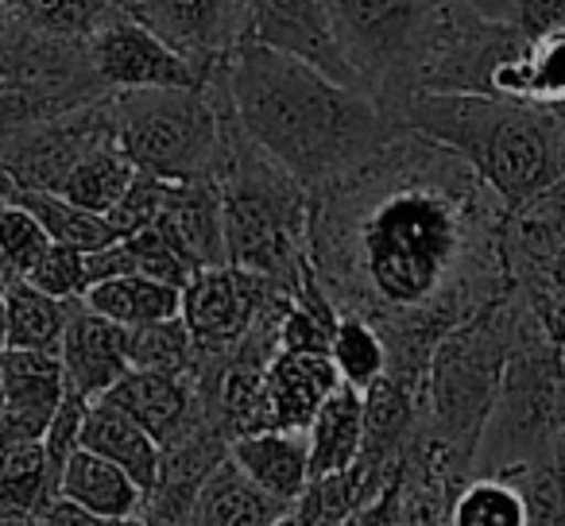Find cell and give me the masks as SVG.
<instances>
[{"label":"cell","instance_id":"1","mask_svg":"<svg viewBox=\"0 0 565 526\" xmlns=\"http://www.w3.org/2000/svg\"><path fill=\"white\" fill-rule=\"evenodd\" d=\"M307 197L318 287L384 337L387 376L423 391L434 345L511 291L503 202L411 128Z\"/></svg>","mask_w":565,"mask_h":526},{"label":"cell","instance_id":"2","mask_svg":"<svg viewBox=\"0 0 565 526\" xmlns=\"http://www.w3.org/2000/svg\"><path fill=\"white\" fill-rule=\"evenodd\" d=\"M225 89L244 132L302 190L353 171L403 132L369 94L252 40L228 55Z\"/></svg>","mask_w":565,"mask_h":526},{"label":"cell","instance_id":"3","mask_svg":"<svg viewBox=\"0 0 565 526\" xmlns=\"http://www.w3.org/2000/svg\"><path fill=\"white\" fill-rule=\"evenodd\" d=\"M399 125L465 159L508 213L565 182V117L550 109L480 94H415Z\"/></svg>","mask_w":565,"mask_h":526},{"label":"cell","instance_id":"4","mask_svg":"<svg viewBox=\"0 0 565 526\" xmlns=\"http://www.w3.org/2000/svg\"><path fill=\"white\" fill-rule=\"evenodd\" d=\"M217 190L225 205L228 264L271 279L287 294L299 291L310 279V197L244 132L236 117L228 120V148Z\"/></svg>","mask_w":565,"mask_h":526},{"label":"cell","instance_id":"5","mask_svg":"<svg viewBox=\"0 0 565 526\" xmlns=\"http://www.w3.org/2000/svg\"><path fill=\"white\" fill-rule=\"evenodd\" d=\"M519 299L508 291L500 302L454 325L434 345L423 372L418 399V433L441 446L461 469L472 472L484 422L500 395L503 364L515 341Z\"/></svg>","mask_w":565,"mask_h":526},{"label":"cell","instance_id":"6","mask_svg":"<svg viewBox=\"0 0 565 526\" xmlns=\"http://www.w3.org/2000/svg\"><path fill=\"white\" fill-rule=\"evenodd\" d=\"M117 140L136 171L163 182H217L228 148L225 66L190 89H125L113 94Z\"/></svg>","mask_w":565,"mask_h":526},{"label":"cell","instance_id":"7","mask_svg":"<svg viewBox=\"0 0 565 526\" xmlns=\"http://www.w3.org/2000/svg\"><path fill=\"white\" fill-rule=\"evenodd\" d=\"M519 299V294H515ZM565 433V364L539 318L519 299L515 341L503 364L500 395L484 422L472 472H508L554 457Z\"/></svg>","mask_w":565,"mask_h":526},{"label":"cell","instance_id":"8","mask_svg":"<svg viewBox=\"0 0 565 526\" xmlns=\"http://www.w3.org/2000/svg\"><path fill=\"white\" fill-rule=\"evenodd\" d=\"M441 4L446 0H326L349 78L392 117L415 97L418 58Z\"/></svg>","mask_w":565,"mask_h":526},{"label":"cell","instance_id":"9","mask_svg":"<svg viewBox=\"0 0 565 526\" xmlns=\"http://www.w3.org/2000/svg\"><path fill=\"white\" fill-rule=\"evenodd\" d=\"M523 32L477 12L469 0H446L430 20L418 58L415 94H480L492 97V78Z\"/></svg>","mask_w":565,"mask_h":526},{"label":"cell","instance_id":"10","mask_svg":"<svg viewBox=\"0 0 565 526\" xmlns=\"http://www.w3.org/2000/svg\"><path fill=\"white\" fill-rule=\"evenodd\" d=\"M117 140V117H113V94L94 105H82L63 117H51L0 143V171L9 174L20 190H51L66 182V174L102 143Z\"/></svg>","mask_w":565,"mask_h":526},{"label":"cell","instance_id":"11","mask_svg":"<svg viewBox=\"0 0 565 526\" xmlns=\"http://www.w3.org/2000/svg\"><path fill=\"white\" fill-rule=\"evenodd\" d=\"M179 294V318L186 322L194 348L221 356L233 353L244 333L256 325V318L287 291L264 276L217 264V268H198Z\"/></svg>","mask_w":565,"mask_h":526},{"label":"cell","instance_id":"12","mask_svg":"<svg viewBox=\"0 0 565 526\" xmlns=\"http://www.w3.org/2000/svg\"><path fill=\"white\" fill-rule=\"evenodd\" d=\"M132 20L174 47L202 78L248 40V0H120Z\"/></svg>","mask_w":565,"mask_h":526},{"label":"cell","instance_id":"13","mask_svg":"<svg viewBox=\"0 0 565 526\" xmlns=\"http://www.w3.org/2000/svg\"><path fill=\"white\" fill-rule=\"evenodd\" d=\"M89 66L97 82L109 94L125 89H190L205 86V78L179 55L167 47L151 28L132 20L128 12H117L109 24H102L86 43Z\"/></svg>","mask_w":565,"mask_h":526},{"label":"cell","instance_id":"14","mask_svg":"<svg viewBox=\"0 0 565 526\" xmlns=\"http://www.w3.org/2000/svg\"><path fill=\"white\" fill-rule=\"evenodd\" d=\"M97 402H105V407L132 418L159 449L179 438V433H186L205 410L221 415L217 407H210V402L194 391V379L190 376H167V372H143V368H128Z\"/></svg>","mask_w":565,"mask_h":526},{"label":"cell","instance_id":"15","mask_svg":"<svg viewBox=\"0 0 565 526\" xmlns=\"http://www.w3.org/2000/svg\"><path fill=\"white\" fill-rule=\"evenodd\" d=\"M341 384L330 353H279L264 368L256 402V430H299L307 433L310 418L326 402V395ZM252 430V433H256Z\"/></svg>","mask_w":565,"mask_h":526},{"label":"cell","instance_id":"16","mask_svg":"<svg viewBox=\"0 0 565 526\" xmlns=\"http://www.w3.org/2000/svg\"><path fill=\"white\" fill-rule=\"evenodd\" d=\"M248 40L302 58L330 78L353 86L345 58L333 43L326 0H248Z\"/></svg>","mask_w":565,"mask_h":526},{"label":"cell","instance_id":"17","mask_svg":"<svg viewBox=\"0 0 565 526\" xmlns=\"http://www.w3.org/2000/svg\"><path fill=\"white\" fill-rule=\"evenodd\" d=\"M58 361H63L66 387L78 391L86 402H97L132 368L128 364V330L89 310L82 299H74L71 314H66Z\"/></svg>","mask_w":565,"mask_h":526},{"label":"cell","instance_id":"18","mask_svg":"<svg viewBox=\"0 0 565 526\" xmlns=\"http://www.w3.org/2000/svg\"><path fill=\"white\" fill-rule=\"evenodd\" d=\"M492 97L565 117V32L523 35L508 63L495 71Z\"/></svg>","mask_w":565,"mask_h":526},{"label":"cell","instance_id":"19","mask_svg":"<svg viewBox=\"0 0 565 526\" xmlns=\"http://www.w3.org/2000/svg\"><path fill=\"white\" fill-rule=\"evenodd\" d=\"M194 268H217L228 264L225 248V205H221L217 182H167L163 213H159Z\"/></svg>","mask_w":565,"mask_h":526},{"label":"cell","instance_id":"20","mask_svg":"<svg viewBox=\"0 0 565 526\" xmlns=\"http://www.w3.org/2000/svg\"><path fill=\"white\" fill-rule=\"evenodd\" d=\"M228 461L252 476L267 495L295 503L310 484L307 433L299 430H256L228 441Z\"/></svg>","mask_w":565,"mask_h":526},{"label":"cell","instance_id":"21","mask_svg":"<svg viewBox=\"0 0 565 526\" xmlns=\"http://www.w3.org/2000/svg\"><path fill=\"white\" fill-rule=\"evenodd\" d=\"M364 449V399L356 387L338 384L318 415L307 426V453H310V480L345 472L361 461Z\"/></svg>","mask_w":565,"mask_h":526},{"label":"cell","instance_id":"22","mask_svg":"<svg viewBox=\"0 0 565 526\" xmlns=\"http://www.w3.org/2000/svg\"><path fill=\"white\" fill-rule=\"evenodd\" d=\"M291 503L275 500L233 461H221L198 487L190 526H271Z\"/></svg>","mask_w":565,"mask_h":526},{"label":"cell","instance_id":"23","mask_svg":"<svg viewBox=\"0 0 565 526\" xmlns=\"http://www.w3.org/2000/svg\"><path fill=\"white\" fill-rule=\"evenodd\" d=\"M58 495L78 503L82 511L105 518V523H120V518H136L143 507V487L128 476L125 469L109 464L105 457L78 449L66 461L63 480H58Z\"/></svg>","mask_w":565,"mask_h":526},{"label":"cell","instance_id":"24","mask_svg":"<svg viewBox=\"0 0 565 526\" xmlns=\"http://www.w3.org/2000/svg\"><path fill=\"white\" fill-rule=\"evenodd\" d=\"M446 526H534L523 469L472 472L449 500Z\"/></svg>","mask_w":565,"mask_h":526},{"label":"cell","instance_id":"25","mask_svg":"<svg viewBox=\"0 0 565 526\" xmlns=\"http://www.w3.org/2000/svg\"><path fill=\"white\" fill-rule=\"evenodd\" d=\"M82 449L105 457L109 464L125 469L136 484L148 492L156 484L159 472V446L120 410L105 407V402H89L86 422H82Z\"/></svg>","mask_w":565,"mask_h":526},{"label":"cell","instance_id":"26","mask_svg":"<svg viewBox=\"0 0 565 526\" xmlns=\"http://www.w3.org/2000/svg\"><path fill=\"white\" fill-rule=\"evenodd\" d=\"M179 299L182 294L167 283H156V279L143 276H120V279H105V283H94L82 302L89 310H97L109 322L125 325V330H140V325L151 322H167V318L179 314Z\"/></svg>","mask_w":565,"mask_h":526},{"label":"cell","instance_id":"27","mask_svg":"<svg viewBox=\"0 0 565 526\" xmlns=\"http://www.w3.org/2000/svg\"><path fill=\"white\" fill-rule=\"evenodd\" d=\"M4 9L28 32L86 47L89 35L109 24L117 12H125V4L120 0H4Z\"/></svg>","mask_w":565,"mask_h":526},{"label":"cell","instance_id":"28","mask_svg":"<svg viewBox=\"0 0 565 526\" xmlns=\"http://www.w3.org/2000/svg\"><path fill=\"white\" fill-rule=\"evenodd\" d=\"M12 205L32 213L43 225V233L51 236V244H66V248H78V251H97V248H105V244L120 240L117 228L109 225V217L82 210V205L66 202L63 194H51V190L12 186Z\"/></svg>","mask_w":565,"mask_h":526},{"label":"cell","instance_id":"29","mask_svg":"<svg viewBox=\"0 0 565 526\" xmlns=\"http://www.w3.org/2000/svg\"><path fill=\"white\" fill-rule=\"evenodd\" d=\"M4 310H9V348L58 353L71 302L51 299V294H43L28 279H12L4 287Z\"/></svg>","mask_w":565,"mask_h":526},{"label":"cell","instance_id":"30","mask_svg":"<svg viewBox=\"0 0 565 526\" xmlns=\"http://www.w3.org/2000/svg\"><path fill=\"white\" fill-rule=\"evenodd\" d=\"M0 384H4V402L43 410V415H55V407L66 395L63 361H58V353H40V348H4L0 353Z\"/></svg>","mask_w":565,"mask_h":526},{"label":"cell","instance_id":"31","mask_svg":"<svg viewBox=\"0 0 565 526\" xmlns=\"http://www.w3.org/2000/svg\"><path fill=\"white\" fill-rule=\"evenodd\" d=\"M132 179H136L132 159L125 155L120 140H113V143H102L97 151H89V155L66 174L58 194H63L66 202L82 205V210L102 213L105 217V213L125 197V190L132 186Z\"/></svg>","mask_w":565,"mask_h":526},{"label":"cell","instance_id":"32","mask_svg":"<svg viewBox=\"0 0 565 526\" xmlns=\"http://www.w3.org/2000/svg\"><path fill=\"white\" fill-rule=\"evenodd\" d=\"M51 500H58L55 480L47 476L43 441L0 449V511H28L40 515Z\"/></svg>","mask_w":565,"mask_h":526},{"label":"cell","instance_id":"33","mask_svg":"<svg viewBox=\"0 0 565 526\" xmlns=\"http://www.w3.org/2000/svg\"><path fill=\"white\" fill-rule=\"evenodd\" d=\"M511 291L539 318L546 337L557 348H565V244L554 256L531 264V268L511 271Z\"/></svg>","mask_w":565,"mask_h":526},{"label":"cell","instance_id":"34","mask_svg":"<svg viewBox=\"0 0 565 526\" xmlns=\"http://www.w3.org/2000/svg\"><path fill=\"white\" fill-rule=\"evenodd\" d=\"M330 361H333V368H338L341 384L364 391V387L376 384L387 372L384 337H380L369 322H361V318L341 314L338 330H333V341H330Z\"/></svg>","mask_w":565,"mask_h":526},{"label":"cell","instance_id":"35","mask_svg":"<svg viewBox=\"0 0 565 526\" xmlns=\"http://www.w3.org/2000/svg\"><path fill=\"white\" fill-rule=\"evenodd\" d=\"M194 337L179 314L167 322H151L128 330V364L143 372H167V376H190L194 368Z\"/></svg>","mask_w":565,"mask_h":526},{"label":"cell","instance_id":"36","mask_svg":"<svg viewBox=\"0 0 565 526\" xmlns=\"http://www.w3.org/2000/svg\"><path fill=\"white\" fill-rule=\"evenodd\" d=\"M51 236L43 233V225L20 205H9L0 213V268L12 279H28L32 268L47 256Z\"/></svg>","mask_w":565,"mask_h":526},{"label":"cell","instance_id":"37","mask_svg":"<svg viewBox=\"0 0 565 526\" xmlns=\"http://www.w3.org/2000/svg\"><path fill=\"white\" fill-rule=\"evenodd\" d=\"M28 283L40 287L51 299L74 302L89 291V276H86V251L66 248V244H51L47 256L40 259L28 276Z\"/></svg>","mask_w":565,"mask_h":526},{"label":"cell","instance_id":"38","mask_svg":"<svg viewBox=\"0 0 565 526\" xmlns=\"http://www.w3.org/2000/svg\"><path fill=\"white\" fill-rule=\"evenodd\" d=\"M86 407H89V402L82 399L78 391H71V387H66L63 402L55 407V415H51V422H47V433H43L47 476L55 480V487H58V480H63L66 461H71V457L82 449V422H86Z\"/></svg>","mask_w":565,"mask_h":526},{"label":"cell","instance_id":"39","mask_svg":"<svg viewBox=\"0 0 565 526\" xmlns=\"http://www.w3.org/2000/svg\"><path fill=\"white\" fill-rule=\"evenodd\" d=\"M469 4L484 17L519 28L523 35L565 32V0H469Z\"/></svg>","mask_w":565,"mask_h":526},{"label":"cell","instance_id":"40","mask_svg":"<svg viewBox=\"0 0 565 526\" xmlns=\"http://www.w3.org/2000/svg\"><path fill=\"white\" fill-rule=\"evenodd\" d=\"M163 194H167L163 179H151V174L136 171L132 186L125 190V197H120L105 217L117 228V236H132V233H140V228H148L151 221L163 213Z\"/></svg>","mask_w":565,"mask_h":526},{"label":"cell","instance_id":"41","mask_svg":"<svg viewBox=\"0 0 565 526\" xmlns=\"http://www.w3.org/2000/svg\"><path fill=\"white\" fill-rule=\"evenodd\" d=\"M333 526H399V476Z\"/></svg>","mask_w":565,"mask_h":526},{"label":"cell","instance_id":"42","mask_svg":"<svg viewBox=\"0 0 565 526\" xmlns=\"http://www.w3.org/2000/svg\"><path fill=\"white\" fill-rule=\"evenodd\" d=\"M35 526H109L105 518H97V515H89V511H82L78 503H71V500H51L47 507L40 511V518H35Z\"/></svg>","mask_w":565,"mask_h":526},{"label":"cell","instance_id":"43","mask_svg":"<svg viewBox=\"0 0 565 526\" xmlns=\"http://www.w3.org/2000/svg\"><path fill=\"white\" fill-rule=\"evenodd\" d=\"M271 526H315V523H310V518H307V515H302V511H299V507H295V503H291V507L282 511V515H279V518H275V523H271Z\"/></svg>","mask_w":565,"mask_h":526},{"label":"cell","instance_id":"44","mask_svg":"<svg viewBox=\"0 0 565 526\" xmlns=\"http://www.w3.org/2000/svg\"><path fill=\"white\" fill-rule=\"evenodd\" d=\"M40 515H28V511H0V526H35Z\"/></svg>","mask_w":565,"mask_h":526},{"label":"cell","instance_id":"45","mask_svg":"<svg viewBox=\"0 0 565 526\" xmlns=\"http://www.w3.org/2000/svg\"><path fill=\"white\" fill-rule=\"evenodd\" d=\"M12 186H17V182H12L9 174L0 171V213H4L12 205Z\"/></svg>","mask_w":565,"mask_h":526},{"label":"cell","instance_id":"46","mask_svg":"<svg viewBox=\"0 0 565 526\" xmlns=\"http://www.w3.org/2000/svg\"><path fill=\"white\" fill-rule=\"evenodd\" d=\"M9 348V310H4V291H0V353Z\"/></svg>","mask_w":565,"mask_h":526},{"label":"cell","instance_id":"47","mask_svg":"<svg viewBox=\"0 0 565 526\" xmlns=\"http://www.w3.org/2000/svg\"><path fill=\"white\" fill-rule=\"evenodd\" d=\"M9 35H12V12L4 9V0H0V47L9 43Z\"/></svg>","mask_w":565,"mask_h":526},{"label":"cell","instance_id":"48","mask_svg":"<svg viewBox=\"0 0 565 526\" xmlns=\"http://www.w3.org/2000/svg\"><path fill=\"white\" fill-rule=\"evenodd\" d=\"M109 526H148V523H143V518L136 515V518H120V523H109Z\"/></svg>","mask_w":565,"mask_h":526},{"label":"cell","instance_id":"49","mask_svg":"<svg viewBox=\"0 0 565 526\" xmlns=\"http://www.w3.org/2000/svg\"><path fill=\"white\" fill-rule=\"evenodd\" d=\"M4 287H9V276H4V268H0V291H4Z\"/></svg>","mask_w":565,"mask_h":526},{"label":"cell","instance_id":"50","mask_svg":"<svg viewBox=\"0 0 565 526\" xmlns=\"http://www.w3.org/2000/svg\"><path fill=\"white\" fill-rule=\"evenodd\" d=\"M0 402H4V384H0Z\"/></svg>","mask_w":565,"mask_h":526},{"label":"cell","instance_id":"51","mask_svg":"<svg viewBox=\"0 0 565 526\" xmlns=\"http://www.w3.org/2000/svg\"><path fill=\"white\" fill-rule=\"evenodd\" d=\"M557 353H562V364H565V348H557Z\"/></svg>","mask_w":565,"mask_h":526},{"label":"cell","instance_id":"52","mask_svg":"<svg viewBox=\"0 0 565 526\" xmlns=\"http://www.w3.org/2000/svg\"><path fill=\"white\" fill-rule=\"evenodd\" d=\"M562 140H565V132H562Z\"/></svg>","mask_w":565,"mask_h":526}]
</instances>
